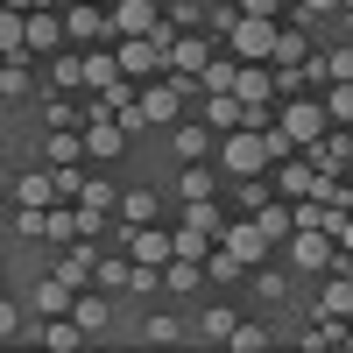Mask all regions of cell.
Instances as JSON below:
<instances>
[{"instance_id": "1", "label": "cell", "mask_w": 353, "mask_h": 353, "mask_svg": "<svg viewBox=\"0 0 353 353\" xmlns=\"http://www.w3.org/2000/svg\"><path fill=\"white\" fill-rule=\"evenodd\" d=\"M184 113H198V78L163 71V78L141 85V121H149V128H176Z\"/></svg>"}, {"instance_id": "2", "label": "cell", "mask_w": 353, "mask_h": 353, "mask_svg": "<svg viewBox=\"0 0 353 353\" xmlns=\"http://www.w3.org/2000/svg\"><path fill=\"white\" fill-rule=\"evenodd\" d=\"M283 261H290L304 283H311V276H332V269H339V233H325V226H297V233L283 241Z\"/></svg>"}, {"instance_id": "3", "label": "cell", "mask_w": 353, "mask_h": 353, "mask_svg": "<svg viewBox=\"0 0 353 353\" xmlns=\"http://www.w3.org/2000/svg\"><path fill=\"white\" fill-rule=\"evenodd\" d=\"M276 128H283L290 141H297V149H311V141H325V134H332V106H325V92H297V99H283Z\"/></svg>"}, {"instance_id": "4", "label": "cell", "mask_w": 353, "mask_h": 353, "mask_svg": "<svg viewBox=\"0 0 353 353\" xmlns=\"http://www.w3.org/2000/svg\"><path fill=\"white\" fill-rule=\"evenodd\" d=\"M276 43H283V21L276 14H241L233 36H226V50L241 57V64H276Z\"/></svg>"}, {"instance_id": "5", "label": "cell", "mask_w": 353, "mask_h": 353, "mask_svg": "<svg viewBox=\"0 0 353 353\" xmlns=\"http://www.w3.org/2000/svg\"><path fill=\"white\" fill-rule=\"evenodd\" d=\"M226 50V36H212V28H176L170 36V71L176 78H205V64Z\"/></svg>"}, {"instance_id": "6", "label": "cell", "mask_w": 353, "mask_h": 353, "mask_svg": "<svg viewBox=\"0 0 353 353\" xmlns=\"http://www.w3.org/2000/svg\"><path fill=\"white\" fill-rule=\"evenodd\" d=\"M241 304L233 297H212V304H198V318H191V346H226L233 332H241Z\"/></svg>"}, {"instance_id": "7", "label": "cell", "mask_w": 353, "mask_h": 353, "mask_svg": "<svg viewBox=\"0 0 353 353\" xmlns=\"http://www.w3.org/2000/svg\"><path fill=\"white\" fill-rule=\"evenodd\" d=\"M226 184H233V176L212 163V156H205V163H176V205H198V198H226Z\"/></svg>"}, {"instance_id": "8", "label": "cell", "mask_w": 353, "mask_h": 353, "mask_svg": "<svg viewBox=\"0 0 353 353\" xmlns=\"http://www.w3.org/2000/svg\"><path fill=\"white\" fill-rule=\"evenodd\" d=\"M64 28H71V43H78V50H92V43H121L113 8H92V0H71V8H64Z\"/></svg>"}, {"instance_id": "9", "label": "cell", "mask_w": 353, "mask_h": 353, "mask_svg": "<svg viewBox=\"0 0 353 353\" xmlns=\"http://www.w3.org/2000/svg\"><path fill=\"white\" fill-rule=\"evenodd\" d=\"M113 248H128L134 261H170L176 254V233L163 219H149V226H113Z\"/></svg>"}, {"instance_id": "10", "label": "cell", "mask_w": 353, "mask_h": 353, "mask_svg": "<svg viewBox=\"0 0 353 353\" xmlns=\"http://www.w3.org/2000/svg\"><path fill=\"white\" fill-rule=\"evenodd\" d=\"M99 261H106V248L92 241V233H85V241H71L64 254H57V261H50V269H57V276H64L71 290H92V283H99Z\"/></svg>"}, {"instance_id": "11", "label": "cell", "mask_w": 353, "mask_h": 353, "mask_svg": "<svg viewBox=\"0 0 353 353\" xmlns=\"http://www.w3.org/2000/svg\"><path fill=\"white\" fill-rule=\"evenodd\" d=\"M205 156H212V163H219V134H212V128H205V121H198V113H184V121H176V128H170V163H205Z\"/></svg>"}, {"instance_id": "12", "label": "cell", "mask_w": 353, "mask_h": 353, "mask_svg": "<svg viewBox=\"0 0 353 353\" xmlns=\"http://www.w3.org/2000/svg\"><path fill=\"white\" fill-rule=\"evenodd\" d=\"M134 128L128 121H92V128H85V149H92V163H128L134 156Z\"/></svg>"}, {"instance_id": "13", "label": "cell", "mask_w": 353, "mask_h": 353, "mask_svg": "<svg viewBox=\"0 0 353 353\" xmlns=\"http://www.w3.org/2000/svg\"><path fill=\"white\" fill-rule=\"evenodd\" d=\"M248 297H254L261 311H283L290 297H297V269H276V261H261V269L248 276Z\"/></svg>"}, {"instance_id": "14", "label": "cell", "mask_w": 353, "mask_h": 353, "mask_svg": "<svg viewBox=\"0 0 353 353\" xmlns=\"http://www.w3.org/2000/svg\"><path fill=\"white\" fill-rule=\"evenodd\" d=\"M128 339L141 346H191V318H176V311H149V318H134Z\"/></svg>"}, {"instance_id": "15", "label": "cell", "mask_w": 353, "mask_h": 353, "mask_svg": "<svg viewBox=\"0 0 353 353\" xmlns=\"http://www.w3.org/2000/svg\"><path fill=\"white\" fill-rule=\"evenodd\" d=\"M71 304H78V290L57 276V269H43L36 283H28V311H36V318H64Z\"/></svg>"}, {"instance_id": "16", "label": "cell", "mask_w": 353, "mask_h": 353, "mask_svg": "<svg viewBox=\"0 0 353 353\" xmlns=\"http://www.w3.org/2000/svg\"><path fill=\"white\" fill-rule=\"evenodd\" d=\"M163 21H170L163 0H113V28H121V36H156Z\"/></svg>"}, {"instance_id": "17", "label": "cell", "mask_w": 353, "mask_h": 353, "mask_svg": "<svg viewBox=\"0 0 353 353\" xmlns=\"http://www.w3.org/2000/svg\"><path fill=\"white\" fill-rule=\"evenodd\" d=\"M57 50H71L64 8H43V14H28V57H57Z\"/></svg>"}, {"instance_id": "18", "label": "cell", "mask_w": 353, "mask_h": 353, "mask_svg": "<svg viewBox=\"0 0 353 353\" xmlns=\"http://www.w3.org/2000/svg\"><path fill=\"white\" fill-rule=\"evenodd\" d=\"M226 248L241 254V261H254V269H261V261H276V241H269V233H261L248 212H233V226H226Z\"/></svg>"}, {"instance_id": "19", "label": "cell", "mask_w": 353, "mask_h": 353, "mask_svg": "<svg viewBox=\"0 0 353 353\" xmlns=\"http://www.w3.org/2000/svg\"><path fill=\"white\" fill-rule=\"evenodd\" d=\"M28 99H43V92H36V71H28V57H8V64H0V106L21 113Z\"/></svg>"}, {"instance_id": "20", "label": "cell", "mask_w": 353, "mask_h": 353, "mask_svg": "<svg viewBox=\"0 0 353 353\" xmlns=\"http://www.w3.org/2000/svg\"><path fill=\"white\" fill-rule=\"evenodd\" d=\"M198 121L212 134H233V128H248V106H241V92H205L198 99Z\"/></svg>"}, {"instance_id": "21", "label": "cell", "mask_w": 353, "mask_h": 353, "mask_svg": "<svg viewBox=\"0 0 353 353\" xmlns=\"http://www.w3.org/2000/svg\"><path fill=\"white\" fill-rule=\"evenodd\" d=\"M71 318H78V325L92 332V339H106V332H113V290H99V283H92V290H78Z\"/></svg>"}, {"instance_id": "22", "label": "cell", "mask_w": 353, "mask_h": 353, "mask_svg": "<svg viewBox=\"0 0 353 353\" xmlns=\"http://www.w3.org/2000/svg\"><path fill=\"white\" fill-rule=\"evenodd\" d=\"M64 198V184H57V163H36L14 176V205H57Z\"/></svg>"}, {"instance_id": "23", "label": "cell", "mask_w": 353, "mask_h": 353, "mask_svg": "<svg viewBox=\"0 0 353 353\" xmlns=\"http://www.w3.org/2000/svg\"><path fill=\"white\" fill-rule=\"evenodd\" d=\"M205 276H212V290H248V276H254V261H241L226 241L205 254Z\"/></svg>"}, {"instance_id": "24", "label": "cell", "mask_w": 353, "mask_h": 353, "mask_svg": "<svg viewBox=\"0 0 353 353\" xmlns=\"http://www.w3.org/2000/svg\"><path fill=\"white\" fill-rule=\"evenodd\" d=\"M43 346H50V353H85V346H92V332L64 311V318H43Z\"/></svg>"}, {"instance_id": "25", "label": "cell", "mask_w": 353, "mask_h": 353, "mask_svg": "<svg viewBox=\"0 0 353 353\" xmlns=\"http://www.w3.org/2000/svg\"><path fill=\"white\" fill-rule=\"evenodd\" d=\"M78 205H85V219H92V233H99V226H106V212H121V191H113L106 176H85Z\"/></svg>"}, {"instance_id": "26", "label": "cell", "mask_w": 353, "mask_h": 353, "mask_svg": "<svg viewBox=\"0 0 353 353\" xmlns=\"http://www.w3.org/2000/svg\"><path fill=\"white\" fill-rule=\"evenodd\" d=\"M248 219H254V226H261V233H269V241L283 248L290 233H297V205H290V198H269V205H261V212H248Z\"/></svg>"}, {"instance_id": "27", "label": "cell", "mask_w": 353, "mask_h": 353, "mask_svg": "<svg viewBox=\"0 0 353 353\" xmlns=\"http://www.w3.org/2000/svg\"><path fill=\"white\" fill-rule=\"evenodd\" d=\"M121 226H149V219H163V198L149 191V184H134V191H121V212H113Z\"/></svg>"}, {"instance_id": "28", "label": "cell", "mask_w": 353, "mask_h": 353, "mask_svg": "<svg viewBox=\"0 0 353 353\" xmlns=\"http://www.w3.org/2000/svg\"><path fill=\"white\" fill-rule=\"evenodd\" d=\"M43 121L50 128H85V92H57V85H50V92H43Z\"/></svg>"}, {"instance_id": "29", "label": "cell", "mask_w": 353, "mask_h": 353, "mask_svg": "<svg viewBox=\"0 0 353 353\" xmlns=\"http://www.w3.org/2000/svg\"><path fill=\"white\" fill-rule=\"evenodd\" d=\"M50 85H57V92H85V50L78 43L50 57Z\"/></svg>"}, {"instance_id": "30", "label": "cell", "mask_w": 353, "mask_h": 353, "mask_svg": "<svg viewBox=\"0 0 353 353\" xmlns=\"http://www.w3.org/2000/svg\"><path fill=\"white\" fill-rule=\"evenodd\" d=\"M99 290H113V297H134V254L128 248H113L99 261Z\"/></svg>"}, {"instance_id": "31", "label": "cell", "mask_w": 353, "mask_h": 353, "mask_svg": "<svg viewBox=\"0 0 353 353\" xmlns=\"http://www.w3.org/2000/svg\"><path fill=\"white\" fill-rule=\"evenodd\" d=\"M233 85H241V57L219 50L212 64H205V78H198V99H205V92H233Z\"/></svg>"}, {"instance_id": "32", "label": "cell", "mask_w": 353, "mask_h": 353, "mask_svg": "<svg viewBox=\"0 0 353 353\" xmlns=\"http://www.w3.org/2000/svg\"><path fill=\"white\" fill-rule=\"evenodd\" d=\"M0 57H28V14L0 8Z\"/></svg>"}, {"instance_id": "33", "label": "cell", "mask_w": 353, "mask_h": 353, "mask_svg": "<svg viewBox=\"0 0 353 353\" xmlns=\"http://www.w3.org/2000/svg\"><path fill=\"white\" fill-rule=\"evenodd\" d=\"M276 346V325H261V318H241V332L226 339V353H269Z\"/></svg>"}, {"instance_id": "34", "label": "cell", "mask_w": 353, "mask_h": 353, "mask_svg": "<svg viewBox=\"0 0 353 353\" xmlns=\"http://www.w3.org/2000/svg\"><path fill=\"white\" fill-rule=\"evenodd\" d=\"M325 106H332V128H353V78L325 85Z\"/></svg>"}, {"instance_id": "35", "label": "cell", "mask_w": 353, "mask_h": 353, "mask_svg": "<svg viewBox=\"0 0 353 353\" xmlns=\"http://www.w3.org/2000/svg\"><path fill=\"white\" fill-rule=\"evenodd\" d=\"M170 21H176V28H205L212 8H205V0H170Z\"/></svg>"}, {"instance_id": "36", "label": "cell", "mask_w": 353, "mask_h": 353, "mask_svg": "<svg viewBox=\"0 0 353 353\" xmlns=\"http://www.w3.org/2000/svg\"><path fill=\"white\" fill-rule=\"evenodd\" d=\"M297 21H325V14H346V0H290Z\"/></svg>"}, {"instance_id": "37", "label": "cell", "mask_w": 353, "mask_h": 353, "mask_svg": "<svg viewBox=\"0 0 353 353\" xmlns=\"http://www.w3.org/2000/svg\"><path fill=\"white\" fill-rule=\"evenodd\" d=\"M325 64H332V78H353V43H332Z\"/></svg>"}, {"instance_id": "38", "label": "cell", "mask_w": 353, "mask_h": 353, "mask_svg": "<svg viewBox=\"0 0 353 353\" xmlns=\"http://www.w3.org/2000/svg\"><path fill=\"white\" fill-rule=\"evenodd\" d=\"M241 14H276V21H283V14H290V0H241Z\"/></svg>"}, {"instance_id": "39", "label": "cell", "mask_w": 353, "mask_h": 353, "mask_svg": "<svg viewBox=\"0 0 353 353\" xmlns=\"http://www.w3.org/2000/svg\"><path fill=\"white\" fill-rule=\"evenodd\" d=\"M0 8H21V14H43V8H64V0H0Z\"/></svg>"}, {"instance_id": "40", "label": "cell", "mask_w": 353, "mask_h": 353, "mask_svg": "<svg viewBox=\"0 0 353 353\" xmlns=\"http://www.w3.org/2000/svg\"><path fill=\"white\" fill-rule=\"evenodd\" d=\"M163 8H170V0H163Z\"/></svg>"}, {"instance_id": "41", "label": "cell", "mask_w": 353, "mask_h": 353, "mask_svg": "<svg viewBox=\"0 0 353 353\" xmlns=\"http://www.w3.org/2000/svg\"><path fill=\"white\" fill-rule=\"evenodd\" d=\"M346 8H353V0H346Z\"/></svg>"}, {"instance_id": "42", "label": "cell", "mask_w": 353, "mask_h": 353, "mask_svg": "<svg viewBox=\"0 0 353 353\" xmlns=\"http://www.w3.org/2000/svg\"><path fill=\"white\" fill-rule=\"evenodd\" d=\"M346 14H353V8H346Z\"/></svg>"}]
</instances>
